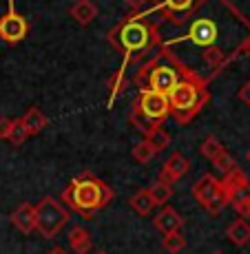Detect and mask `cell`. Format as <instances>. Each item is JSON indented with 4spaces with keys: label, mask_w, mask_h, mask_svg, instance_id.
<instances>
[{
    "label": "cell",
    "mask_w": 250,
    "mask_h": 254,
    "mask_svg": "<svg viewBox=\"0 0 250 254\" xmlns=\"http://www.w3.org/2000/svg\"><path fill=\"white\" fill-rule=\"evenodd\" d=\"M155 228L162 232V234H170V232H182V226H184V219L177 214V210L166 206L162 208V212L155 217Z\"/></svg>",
    "instance_id": "obj_13"
},
{
    "label": "cell",
    "mask_w": 250,
    "mask_h": 254,
    "mask_svg": "<svg viewBox=\"0 0 250 254\" xmlns=\"http://www.w3.org/2000/svg\"><path fill=\"white\" fill-rule=\"evenodd\" d=\"M69 246H71L73 252H78V254H89L91 246H93L91 232L82 226H73V230L69 232Z\"/></svg>",
    "instance_id": "obj_18"
},
{
    "label": "cell",
    "mask_w": 250,
    "mask_h": 254,
    "mask_svg": "<svg viewBox=\"0 0 250 254\" xmlns=\"http://www.w3.org/2000/svg\"><path fill=\"white\" fill-rule=\"evenodd\" d=\"M113 188H109V184H104L93 173L76 175L62 192L65 206H69L73 212L82 214L86 219H91L95 212L104 210L113 201Z\"/></svg>",
    "instance_id": "obj_3"
},
{
    "label": "cell",
    "mask_w": 250,
    "mask_h": 254,
    "mask_svg": "<svg viewBox=\"0 0 250 254\" xmlns=\"http://www.w3.org/2000/svg\"><path fill=\"white\" fill-rule=\"evenodd\" d=\"M215 254H224V252H215Z\"/></svg>",
    "instance_id": "obj_34"
},
{
    "label": "cell",
    "mask_w": 250,
    "mask_h": 254,
    "mask_svg": "<svg viewBox=\"0 0 250 254\" xmlns=\"http://www.w3.org/2000/svg\"><path fill=\"white\" fill-rule=\"evenodd\" d=\"M149 2H151V9L144 13H160L162 18L182 27V24H186L193 18L199 0H149ZM144 13H133V16H144Z\"/></svg>",
    "instance_id": "obj_9"
},
{
    "label": "cell",
    "mask_w": 250,
    "mask_h": 254,
    "mask_svg": "<svg viewBox=\"0 0 250 254\" xmlns=\"http://www.w3.org/2000/svg\"><path fill=\"white\" fill-rule=\"evenodd\" d=\"M224 150H226V148H224V144L215 137V135H208V137L202 141V146H199V153H202L208 162H215V159H217V155L224 153Z\"/></svg>",
    "instance_id": "obj_22"
},
{
    "label": "cell",
    "mask_w": 250,
    "mask_h": 254,
    "mask_svg": "<svg viewBox=\"0 0 250 254\" xmlns=\"http://www.w3.org/2000/svg\"><path fill=\"white\" fill-rule=\"evenodd\" d=\"M155 155H158V150L149 139H142L133 146V159L140 164H149L151 159H155Z\"/></svg>",
    "instance_id": "obj_23"
},
{
    "label": "cell",
    "mask_w": 250,
    "mask_h": 254,
    "mask_svg": "<svg viewBox=\"0 0 250 254\" xmlns=\"http://www.w3.org/2000/svg\"><path fill=\"white\" fill-rule=\"evenodd\" d=\"M190 75H195V71H190L186 66V62L179 60L173 53V49L162 42L160 51L137 66L133 75V84L140 91L149 89V91L162 93V95H168L179 82H184Z\"/></svg>",
    "instance_id": "obj_2"
},
{
    "label": "cell",
    "mask_w": 250,
    "mask_h": 254,
    "mask_svg": "<svg viewBox=\"0 0 250 254\" xmlns=\"http://www.w3.org/2000/svg\"><path fill=\"white\" fill-rule=\"evenodd\" d=\"M168 117H170L168 95L142 89L140 95H137L133 100V104H131L129 122L140 130V133L149 135L151 130L162 128V124H164Z\"/></svg>",
    "instance_id": "obj_6"
},
{
    "label": "cell",
    "mask_w": 250,
    "mask_h": 254,
    "mask_svg": "<svg viewBox=\"0 0 250 254\" xmlns=\"http://www.w3.org/2000/svg\"><path fill=\"white\" fill-rule=\"evenodd\" d=\"M47 254H69V252L65 250V248H58V246H56V248H53V250H49Z\"/></svg>",
    "instance_id": "obj_31"
},
{
    "label": "cell",
    "mask_w": 250,
    "mask_h": 254,
    "mask_svg": "<svg viewBox=\"0 0 250 254\" xmlns=\"http://www.w3.org/2000/svg\"><path fill=\"white\" fill-rule=\"evenodd\" d=\"M213 166L219 170V173L226 175V173H230L233 168H237V162H235V157L228 153V150H224V153H219V155H217V159L213 162Z\"/></svg>",
    "instance_id": "obj_27"
},
{
    "label": "cell",
    "mask_w": 250,
    "mask_h": 254,
    "mask_svg": "<svg viewBox=\"0 0 250 254\" xmlns=\"http://www.w3.org/2000/svg\"><path fill=\"white\" fill-rule=\"evenodd\" d=\"M20 120H22V124L27 126L29 135H38V133H40V130L47 126V115L42 113L38 106H31V109H29L27 113L20 117Z\"/></svg>",
    "instance_id": "obj_19"
},
{
    "label": "cell",
    "mask_w": 250,
    "mask_h": 254,
    "mask_svg": "<svg viewBox=\"0 0 250 254\" xmlns=\"http://www.w3.org/2000/svg\"><path fill=\"white\" fill-rule=\"evenodd\" d=\"M7 13L0 18V40L7 42V45H18L27 38L29 33V24L24 20V16L16 11L13 7V0H7Z\"/></svg>",
    "instance_id": "obj_10"
},
{
    "label": "cell",
    "mask_w": 250,
    "mask_h": 254,
    "mask_svg": "<svg viewBox=\"0 0 250 254\" xmlns=\"http://www.w3.org/2000/svg\"><path fill=\"white\" fill-rule=\"evenodd\" d=\"M237 95H239V100H242L244 104H246V106H250V80H248L246 84L242 86V89H239V93H237Z\"/></svg>",
    "instance_id": "obj_29"
},
{
    "label": "cell",
    "mask_w": 250,
    "mask_h": 254,
    "mask_svg": "<svg viewBox=\"0 0 250 254\" xmlns=\"http://www.w3.org/2000/svg\"><path fill=\"white\" fill-rule=\"evenodd\" d=\"M246 159H248V164H250V150H248V153H246Z\"/></svg>",
    "instance_id": "obj_32"
},
{
    "label": "cell",
    "mask_w": 250,
    "mask_h": 254,
    "mask_svg": "<svg viewBox=\"0 0 250 254\" xmlns=\"http://www.w3.org/2000/svg\"><path fill=\"white\" fill-rule=\"evenodd\" d=\"M124 2L126 4H129V7L131 9H133V11L137 13V11H140V9L142 7H144V4H149V0H124Z\"/></svg>",
    "instance_id": "obj_30"
},
{
    "label": "cell",
    "mask_w": 250,
    "mask_h": 254,
    "mask_svg": "<svg viewBox=\"0 0 250 254\" xmlns=\"http://www.w3.org/2000/svg\"><path fill=\"white\" fill-rule=\"evenodd\" d=\"M226 237H228V241L233 243V246H237V248H244V246H248L250 243V223L246 221V219H235L233 223L226 228Z\"/></svg>",
    "instance_id": "obj_15"
},
{
    "label": "cell",
    "mask_w": 250,
    "mask_h": 254,
    "mask_svg": "<svg viewBox=\"0 0 250 254\" xmlns=\"http://www.w3.org/2000/svg\"><path fill=\"white\" fill-rule=\"evenodd\" d=\"M188 170H190V162H188V159H186L184 155H179V153H173L164 162V166H162L160 179H162V182H166V184H175V182H179V179H182Z\"/></svg>",
    "instance_id": "obj_11"
},
{
    "label": "cell",
    "mask_w": 250,
    "mask_h": 254,
    "mask_svg": "<svg viewBox=\"0 0 250 254\" xmlns=\"http://www.w3.org/2000/svg\"><path fill=\"white\" fill-rule=\"evenodd\" d=\"M222 186H224V190H226V194H228V206H230V197H233L235 192H239V190H244V188H248L250 186V179L246 177V173H244L242 168H233L230 173H226L222 179Z\"/></svg>",
    "instance_id": "obj_14"
},
{
    "label": "cell",
    "mask_w": 250,
    "mask_h": 254,
    "mask_svg": "<svg viewBox=\"0 0 250 254\" xmlns=\"http://www.w3.org/2000/svg\"><path fill=\"white\" fill-rule=\"evenodd\" d=\"M95 254H109V252H104V250H100V252H95Z\"/></svg>",
    "instance_id": "obj_33"
},
{
    "label": "cell",
    "mask_w": 250,
    "mask_h": 254,
    "mask_svg": "<svg viewBox=\"0 0 250 254\" xmlns=\"http://www.w3.org/2000/svg\"><path fill=\"white\" fill-rule=\"evenodd\" d=\"M193 197L208 214H219L228 206V194L215 175L206 173L193 184Z\"/></svg>",
    "instance_id": "obj_8"
},
{
    "label": "cell",
    "mask_w": 250,
    "mask_h": 254,
    "mask_svg": "<svg viewBox=\"0 0 250 254\" xmlns=\"http://www.w3.org/2000/svg\"><path fill=\"white\" fill-rule=\"evenodd\" d=\"M69 223V210L56 197H45L36 206V230L45 239H56Z\"/></svg>",
    "instance_id": "obj_7"
},
{
    "label": "cell",
    "mask_w": 250,
    "mask_h": 254,
    "mask_svg": "<svg viewBox=\"0 0 250 254\" xmlns=\"http://www.w3.org/2000/svg\"><path fill=\"white\" fill-rule=\"evenodd\" d=\"M11 124H13V120H9V117H0V139H7L9 137Z\"/></svg>",
    "instance_id": "obj_28"
},
{
    "label": "cell",
    "mask_w": 250,
    "mask_h": 254,
    "mask_svg": "<svg viewBox=\"0 0 250 254\" xmlns=\"http://www.w3.org/2000/svg\"><path fill=\"white\" fill-rule=\"evenodd\" d=\"M144 139H149L151 144L155 146V150H158V153H162V150H166L170 146V135L166 133L164 128H155V130H151L149 135H146Z\"/></svg>",
    "instance_id": "obj_26"
},
{
    "label": "cell",
    "mask_w": 250,
    "mask_h": 254,
    "mask_svg": "<svg viewBox=\"0 0 250 254\" xmlns=\"http://www.w3.org/2000/svg\"><path fill=\"white\" fill-rule=\"evenodd\" d=\"M162 246H164L166 252L170 254H179L186 248V237L182 232H170V234H164L162 239Z\"/></svg>",
    "instance_id": "obj_24"
},
{
    "label": "cell",
    "mask_w": 250,
    "mask_h": 254,
    "mask_svg": "<svg viewBox=\"0 0 250 254\" xmlns=\"http://www.w3.org/2000/svg\"><path fill=\"white\" fill-rule=\"evenodd\" d=\"M210 93H208V80L202 77L199 73L186 77L179 82L173 91L168 93V104H170V115L175 117L177 126H188L195 120L202 109L208 104Z\"/></svg>",
    "instance_id": "obj_5"
},
{
    "label": "cell",
    "mask_w": 250,
    "mask_h": 254,
    "mask_svg": "<svg viewBox=\"0 0 250 254\" xmlns=\"http://www.w3.org/2000/svg\"><path fill=\"white\" fill-rule=\"evenodd\" d=\"M131 208L135 210L140 217H149L151 212H153V208H155V201H153V197H151V192H149V188L146 190H140V192H135L133 197H131Z\"/></svg>",
    "instance_id": "obj_20"
},
{
    "label": "cell",
    "mask_w": 250,
    "mask_h": 254,
    "mask_svg": "<svg viewBox=\"0 0 250 254\" xmlns=\"http://www.w3.org/2000/svg\"><path fill=\"white\" fill-rule=\"evenodd\" d=\"M131 60H133V58H124L122 66L109 77V109L113 106V102L117 100V95H120L122 91H126V84H129V82H126V66L131 64Z\"/></svg>",
    "instance_id": "obj_16"
},
{
    "label": "cell",
    "mask_w": 250,
    "mask_h": 254,
    "mask_svg": "<svg viewBox=\"0 0 250 254\" xmlns=\"http://www.w3.org/2000/svg\"><path fill=\"white\" fill-rule=\"evenodd\" d=\"M233 29H250V20L230 0H199L193 18L188 20L186 33L164 45L173 47L188 42L197 47L199 53L206 49H219L233 62L237 56H244V49L250 45V42L235 40Z\"/></svg>",
    "instance_id": "obj_1"
},
{
    "label": "cell",
    "mask_w": 250,
    "mask_h": 254,
    "mask_svg": "<svg viewBox=\"0 0 250 254\" xmlns=\"http://www.w3.org/2000/svg\"><path fill=\"white\" fill-rule=\"evenodd\" d=\"M31 135H29V130H27V126L22 124V120H13V124H11V130H9V141H11L13 146H20L24 144Z\"/></svg>",
    "instance_id": "obj_25"
},
{
    "label": "cell",
    "mask_w": 250,
    "mask_h": 254,
    "mask_svg": "<svg viewBox=\"0 0 250 254\" xmlns=\"http://www.w3.org/2000/svg\"><path fill=\"white\" fill-rule=\"evenodd\" d=\"M149 192H151V197H153L155 206H166L168 199L173 197V184H166V182H162V179H158V182L149 188Z\"/></svg>",
    "instance_id": "obj_21"
},
{
    "label": "cell",
    "mask_w": 250,
    "mask_h": 254,
    "mask_svg": "<svg viewBox=\"0 0 250 254\" xmlns=\"http://www.w3.org/2000/svg\"><path fill=\"white\" fill-rule=\"evenodd\" d=\"M9 219H11L16 230H20L22 234H31L36 230V206L33 203H20Z\"/></svg>",
    "instance_id": "obj_12"
},
{
    "label": "cell",
    "mask_w": 250,
    "mask_h": 254,
    "mask_svg": "<svg viewBox=\"0 0 250 254\" xmlns=\"http://www.w3.org/2000/svg\"><path fill=\"white\" fill-rule=\"evenodd\" d=\"M69 13H71V18L76 22L91 24L97 18V7H95V2H91V0H78V2L69 9Z\"/></svg>",
    "instance_id": "obj_17"
},
{
    "label": "cell",
    "mask_w": 250,
    "mask_h": 254,
    "mask_svg": "<svg viewBox=\"0 0 250 254\" xmlns=\"http://www.w3.org/2000/svg\"><path fill=\"white\" fill-rule=\"evenodd\" d=\"M106 40L124 58H133L137 53H146L155 47H162L158 24L137 16L126 18V20L117 22L113 29H109Z\"/></svg>",
    "instance_id": "obj_4"
}]
</instances>
